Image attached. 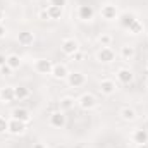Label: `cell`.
Instances as JSON below:
<instances>
[{
    "label": "cell",
    "mask_w": 148,
    "mask_h": 148,
    "mask_svg": "<svg viewBox=\"0 0 148 148\" xmlns=\"http://www.w3.org/2000/svg\"><path fill=\"white\" fill-rule=\"evenodd\" d=\"M77 105L83 109V110H93L97 107V98L95 95L91 93H83L79 98H77Z\"/></svg>",
    "instance_id": "1"
},
{
    "label": "cell",
    "mask_w": 148,
    "mask_h": 148,
    "mask_svg": "<svg viewBox=\"0 0 148 148\" xmlns=\"http://www.w3.org/2000/svg\"><path fill=\"white\" fill-rule=\"evenodd\" d=\"M97 60L100 64H110L115 60V53L110 47H102L98 52H97Z\"/></svg>",
    "instance_id": "2"
},
{
    "label": "cell",
    "mask_w": 148,
    "mask_h": 148,
    "mask_svg": "<svg viewBox=\"0 0 148 148\" xmlns=\"http://www.w3.org/2000/svg\"><path fill=\"white\" fill-rule=\"evenodd\" d=\"M66 114L60 110H55V112H52L50 114V117H48V122H50V126L52 127H57V129H60V127H64L66 126Z\"/></svg>",
    "instance_id": "3"
},
{
    "label": "cell",
    "mask_w": 148,
    "mask_h": 148,
    "mask_svg": "<svg viewBox=\"0 0 148 148\" xmlns=\"http://www.w3.org/2000/svg\"><path fill=\"white\" fill-rule=\"evenodd\" d=\"M60 48H62V52H64L66 55L73 57L76 52H79V43H77L74 38H66V40H62Z\"/></svg>",
    "instance_id": "4"
},
{
    "label": "cell",
    "mask_w": 148,
    "mask_h": 148,
    "mask_svg": "<svg viewBox=\"0 0 148 148\" xmlns=\"http://www.w3.org/2000/svg\"><path fill=\"white\" fill-rule=\"evenodd\" d=\"M76 14H77V19L79 21H84L86 23V21H91L95 17V9L91 5H86L84 3V5H79L77 7V12Z\"/></svg>",
    "instance_id": "5"
},
{
    "label": "cell",
    "mask_w": 148,
    "mask_h": 148,
    "mask_svg": "<svg viewBox=\"0 0 148 148\" xmlns=\"http://www.w3.org/2000/svg\"><path fill=\"white\" fill-rule=\"evenodd\" d=\"M67 83H69L71 88H81V86L86 83V76H84L83 73H79V71L69 73V76H67Z\"/></svg>",
    "instance_id": "6"
},
{
    "label": "cell",
    "mask_w": 148,
    "mask_h": 148,
    "mask_svg": "<svg viewBox=\"0 0 148 148\" xmlns=\"http://www.w3.org/2000/svg\"><path fill=\"white\" fill-rule=\"evenodd\" d=\"M98 90H100L102 95L110 97V95H114V93L117 91V84H115V81H112V79H103V81H100Z\"/></svg>",
    "instance_id": "7"
},
{
    "label": "cell",
    "mask_w": 148,
    "mask_h": 148,
    "mask_svg": "<svg viewBox=\"0 0 148 148\" xmlns=\"http://www.w3.org/2000/svg\"><path fill=\"white\" fill-rule=\"evenodd\" d=\"M35 69H36L38 74L47 76V74H52L53 64H52V60H48V59H38L36 64H35Z\"/></svg>",
    "instance_id": "8"
},
{
    "label": "cell",
    "mask_w": 148,
    "mask_h": 148,
    "mask_svg": "<svg viewBox=\"0 0 148 148\" xmlns=\"http://www.w3.org/2000/svg\"><path fill=\"white\" fill-rule=\"evenodd\" d=\"M100 14H102V17H103L105 21H115V19L119 17L117 7H115V5H112V3H105V5L102 7Z\"/></svg>",
    "instance_id": "9"
},
{
    "label": "cell",
    "mask_w": 148,
    "mask_h": 148,
    "mask_svg": "<svg viewBox=\"0 0 148 148\" xmlns=\"http://www.w3.org/2000/svg\"><path fill=\"white\" fill-rule=\"evenodd\" d=\"M24 131H26V124L24 122H21L17 119H9V129H7V133H10L14 136H19Z\"/></svg>",
    "instance_id": "10"
},
{
    "label": "cell",
    "mask_w": 148,
    "mask_h": 148,
    "mask_svg": "<svg viewBox=\"0 0 148 148\" xmlns=\"http://www.w3.org/2000/svg\"><path fill=\"white\" fill-rule=\"evenodd\" d=\"M0 102L2 103H12V102H16L14 86H3V88H0Z\"/></svg>",
    "instance_id": "11"
},
{
    "label": "cell",
    "mask_w": 148,
    "mask_h": 148,
    "mask_svg": "<svg viewBox=\"0 0 148 148\" xmlns=\"http://www.w3.org/2000/svg\"><path fill=\"white\" fill-rule=\"evenodd\" d=\"M117 21H119V26H121L122 29H129V28H131V24L136 21V16H134L133 12H124L122 16H119V17H117Z\"/></svg>",
    "instance_id": "12"
},
{
    "label": "cell",
    "mask_w": 148,
    "mask_h": 148,
    "mask_svg": "<svg viewBox=\"0 0 148 148\" xmlns=\"http://www.w3.org/2000/svg\"><path fill=\"white\" fill-rule=\"evenodd\" d=\"M12 119H17V121H21V122L28 124V122L31 121V114H29L28 109L17 107V109H14V110H12Z\"/></svg>",
    "instance_id": "13"
},
{
    "label": "cell",
    "mask_w": 148,
    "mask_h": 148,
    "mask_svg": "<svg viewBox=\"0 0 148 148\" xmlns=\"http://www.w3.org/2000/svg\"><path fill=\"white\" fill-rule=\"evenodd\" d=\"M117 79H119V83H122V84H129V83L134 79V74L131 73L129 69H126V67H121V69L117 71Z\"/></svg>",
    "instance_id": "14"
},
{
    "label": "cell",
    "mask_w": 148,
    "mask_h": 148,
    "mask_svg": "<svg viewBox=\"0 0 148 148\" xmlns=\"http://www.w3.org/2000/svg\"><path fill=\"white\" fill-rule=\"evenodd\" d=\"M52 76L55 79H67L69 71L64 64H53V69H52Z\"/></svg>",
    "instance_id": "15"
},
{
    "label": "cell",
    "mask_w": 148,
    "mask_h": 148,
    "mask_svg": "<svg viewBox=\"0 0 148 148\" xmlns=\"http://www.w3.org/2000/svg\"><path fill=\"white\" fill-rule=\"evenodd\" d=\"M131 140H133L136 145L148 143V131H147V129H136V131L131 134Z\"/></svg>",
    "instance_id": "16"
},
{
    "label": "cell",
    "mask_w": 148,
    "mask_h": 148,
    "mask_svg": "<svg viewBox=\"0 0 148 148\" xmlns=\"http://www.w3.org/2000/svg\"><path fill=\"white\" fill-rule=\"evenodd\" d=\"M17 41H19V45H23V47H29V45H33V41H35V35H33L31 31H21V33L17 35Z\"/></svg>",
    "instance_id": "17"
},
{
    "label": "cell",
    "mask_w": 148,
    "mask_h": 148,
    "mask_svg": "<svg viewBox=\"0 0 148 148\" xmlns=\"http://www.w3.org/2000/svg\"><path fill=\"white\" fill-rule=\"evenodd\" d=\"M119 115H121L122 121H126V122H133V121L136 119V110L131 109V107H122L121 112H119Z\"/></svg>",
    "instance_id": "18"
},
{
    "label": "cell",
    "mask_w": 148,
    "mask_h": 148,
    "mask_svg": "<svg viewBox=\"0 0 148 148\" xmlns=\"http://www.w3.org/2000/svg\"><path fill=\"white\" fill-rule=\"evenodd\" d=\"M14 93H16V100H19V102H24V100H28L29 98V88H26V86H14Z\"/></svg>",
    "instance_id": "19"
},
{
    "label": "cell",
    "mask_w": 148,
    "mask_h": 148,
    "mask_svg": "<svg viewBox=\"0 0 148 148\" xmlns=\"http://www.w3.org/2000/svg\"><path fill=\"white\" fill-rule=\"evenodd\" d=\"M21 64H23V59H21L19 55H16V53H10V55H7V66H9L12 71L19 69V67H21Z\"/></svg>",
    "instance_id": "20"
},
{
    "label": "cell",
    "mask_w": 148,
    "mask_h": 148,
    "mask_svg": "<svg viewBox=\"0 0 148 148\" xmlns=\"http://www.w3.org/2000/svg\"><path fill=\"white\" fill-rule=\"evenodd\" d=\"M134 55H136L134 47H131V45H124V47L121 48V57H122L124 60H133Z\"/></svg>",
    "instance_id": "21"
},
{
    "label": "cell",
    "mask_w": 148,
    "mask_h": 148,
    "mask_svg": "<svg viewBox=\"0 0 148 148\" xmlns=\"http://www.w3.org/2000/svg\"><path fill=\"white\" fill-rule=\"evenodd\" d=\"M74 103H76V100H74L73 97H62L60 98V102H59V107H60V110H71L74 109Z\"/></svg>",
    "instance_id": "22"
},
{
    "label": "cell",
    "mask_w": 148,
    "mask_h": 148,
    "mask_svg": "<svg viewBox=\"0 0 148 148\" xmlns=\"http://www.w3.org/2000/svg\"><path fill=\"white\" fill-rule=\"evenodd\" d=\"M47 12H48L50 21H57V19H60V17H62V9H60V7L48 5V7H47Z\"/></svg>",
    "instance_id": "23"
},
{
    "label": "cell",
    "mask_w": 148,
    "mask_h": 148,
    "mask_svg": "<svg viewBox=\"0 0 148 148\" xmlns=\"http://www.w3.org/2000/svg\"><path fill=\"white\" fill-rule=\"evenodd\" d=\"M143 29H145V24H143V23H141L140 19H136V21H134V23L131 24V28H129L127 31H129L131 35H134V36H136V35L143 33Z\"/></svg>",
    "instance_id": "24"
},
{
    "label": "cell",
    "mask_w": 148,
    "mask_h": 148,
    "mask_svg": "<svg viewBox=\"0 0 148 148\" xmlns=\"http://www.w3.org/2000/svg\"><path fill=\"white\" fill-rule=\"evenodd\" d=\"M97 41H98L102 47H110L112 41H114V36H112L110 33H102L100 36L97 38Z\"/></svg>",
    "instance_id": "25"
},
{
    "label": "cell",
    "mask_w": 148,
    "mask_h": 148,
    "mask_svg": "<svg viewBox=\"0 0 148 148\" xmlns=\"http://www.w3.org/2000/svg\"><path fill=\"white\" fill-rule=\"evenodd\" d=\"M9 129V121L5 117H0V134H5Z\"/></svg>",
    "instance_id": "26"
},
{
    "label": "cell",
    "mask_w": 148,
    "mask_h": 148,
    "mask_svg": "<svg viewBox=\"0 0 148 148\" xmlns=\"http://www.w3.org/2000/svg\"><path fill=\"white\" fill-rule=\"evenodd\" d=\"M48 5H55V7L64 9L67 5V0H48Z\"/></svg>",
    "instance_id": "27"
},
{
    "label": "cell",
    "mask_w": 148,
    "mask_h": 148,
    "mask_svg": "<svg viewBox=\"0 0 148 148\" xmlns=\"http://www.w3.org/2000/svg\"><path fill=\"white\" fill-rule=\"evenodd\" d=\"M0 74L2 76H12V69L7 64H3V66H0Z\"/></svg>",
    "instance_id": "28"
},
{
    "label": "cell",
    "mask_w": 148,
    "mask_h": 148,
    "mask_svg": "<svg viewBox=\"0 0 148 148\" xmlns=\"http://www.w3.org/2000/svg\"><path fill=\"white\" fill-rule=\"evenodd\" d=\"M71 59H73V60H77V62H79V60H83V59H84V53H83V52H76V53H74V55L71 57Z\"/></svg>",
    "instance_id": "29"
},
{
    "label": "cell",
    "mask_w": 148,
    "mask_h": 148,
    "mask_svg": "<svg viewBox=\"0 0 148 148\" xmlns=\"http://www.w3.org/2000/svg\"><path fill=\"white\" fill-rule=\"evenodd\" d=\"M40 19H43V21H50V17H48V12H47V9L40 10Z\"/></svg>",
    "instance_id": "30"
},
{
    "label": "cell",
    "mask_w": 148,
    "mask_h": 148,
    "mask_svg": "<svg viewBox=\"0 0 148 148\" xmlns=\"http://www.w3.org/2000/svg\"><path fill=\"white\" fill-rule=\"evenodd\" d=\"M5 35H7V28L3 24H0V38H5Z\"/></svg>",
    "instance_id": "31"
},
{
    "label": "cell",
    "mask_w": 148,
    "mask_h": 148,
    "mask_svg": "<svg viewBox=\"0 0 148 148\" xmlns=\"http://www.w3.org/2000/svg\"><path fill=\"white\" fill-rule=\"evenodd\" d=\"M3 64H7V57L5 55H0V66H3Z\"/></svg>",
    "instance_id": "32"
},
{
    "label": "cell",
    "mask_w": 148,
    "mask_h": 148,
    "mask_svg": "<svg viewBox=\"0 0 148 148\" xmlns=\"http://www.w3.org/2000/svg\"><path fill=\"white\" fill-rule=\"evenodd\" d=\"M33 148H47V145H45V143H35Z\"/></svg>",
    "instance_id": "33"
},
{
    "label": "cell",
    "mask_w": 148,
    "mask_h": 148,
    "mask_svg": "<svg viewBox=\"0 0 148 148\" xmlns=\"http://www.w3.org/2000/svg\"><path fill=\"white\" fill-rule=\"evenodd\" d=\"M2 21H3V10L0 9V24H2Z\"/></svg>",
    "instance_id": "34"
},
{
    "label": "cell",
    "mask_w": 148,
    "mask_h": 148,
    "mask_svg": "<svg viewBox=\"0 0 148 148\" xmlns=\"http://www.w3.org/2000/svg\"><path fill=\"white\" fill-rule=\"evenodd\" d=\"M138 148H148V143H143V145H138Z\"/></svg>",
    "instance_id": "35"
},
{
    "label": "cell",
    "mask_w": 148,
    "mask_h": 148,
    "mask_svg": "<svg viewBox=\"0 0 148 148\" xmlns=\"http://www.w3.org/2000/svg\"><path fill=\"white\" fill-rule=\"evenodd\" d=\"M145 84H147V90H148V79H147V83H145Z\"/></svg>",
    "instance_id": "36"
},
{
    "label": "cell",
    "mask_w": 148,
    "mask_h": 148,
    "mask_svg": "<svg viewBox=\"0 0 148 148\" xmlns=\"http://www.w3.org/2000/svg\"><path fill=\"white\" fill-rule=\"evenodd\" d=\"M147 69H148V64H147Z\"/></svg>",
    "instance_id": "37"
}]
</instances>
